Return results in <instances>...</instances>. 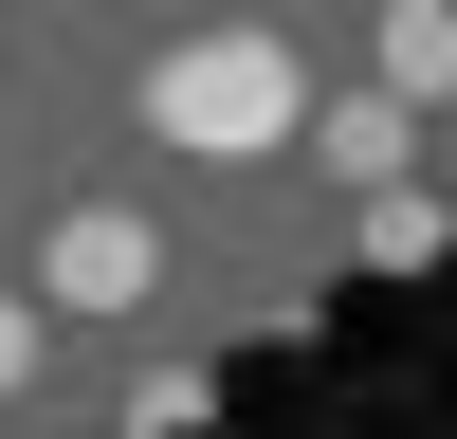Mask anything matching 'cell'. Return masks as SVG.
<instances>
[{
    "label": "cell",
    "instance_id": "1",
    "mask_svg": "<svg viewBox=\"0 0 457 439\" xmlns=\"http://www.w3.org/2000/svg\"><path fill=\"white\" fill-rule=\"evenodd\" d=\"M146 128H165L183 165H275V146L312 128V73H293L275 37H165V55H146Z\"/></svg>",
    "mask_w": 457,
    "mask_h": 439
},
{
    "label": "cell",
    "instance_id": "2",
    "mask_svg": "<svg viewBox=\"0 0 457 439\" xmlns=\"http://www.w3.org/2000/svg\"><path fill=\"white\" fill-rule=\"evenodd\" d=\"M146 293H165V238H146L129 202H73L55 238H37V311H73V329H129Z\"/></svg>",
    "mask_w": 457,
    "mask_h": 439
},
{
    "label": "cell",
    "instance_id": "3",
    "mask_svg": "<svg viewBox=\"0 0 457 439\" xmlns=\"http://www.w3.org/2000/svg\"><path fill=\"white\" fill-rule=\"evenodd\" d=\"M312 146H329V183H366V202H385V183L421 165V110H403V92H329V128H312Z\"/></svg>",
    "mask_w": 457,
    "mask_h": 439
},
{
    "label": "cell",
    "instance_id": "4",
    "mask_svg": "<svg viewBox=\"0 0 457 439\" xmlns=\"http://www.w3.org/2000/svg\"><path fill=\"white\" fill-rule=\"evenodd\" d=\"M385 92L403 110H421V92L457 110V0H385Z\"/></svg>",
    "mask_w": 457,
    "mask_h": 439
},
{
    "label": "cell",
    "instance_id": "5",
    "mask_svg": "<svg viewBox=\"0 0 457 439\" xmlns=\"http://www.w3.org/2000/svg\"><path fill=\"white\" fill-rule=\"evenodd\" d=\"M37 329H55V311H37V275H19V293H0V402L37 385Z\"/></svg>",
    "mask_w": 457,
    "mask_h": 439
}]
</instances>
